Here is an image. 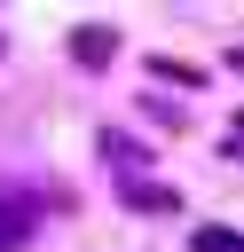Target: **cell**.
Masks as SVG:
<instances>
[{"label": "cell", "mask_w": 244, "mask_h": 252, "mask_svg": "<svg viewBox=\"0 0 244 252\" xmlns=\"http://www.w3.org/2000/svg\"><path fill=\"white\" fill-rule=\"evenodd\" d=\"M197 252H244L236 228H197Z\"/></svg>", "instance_id": "cell-2"}, {"label": "cell", "mask_w": 244, "mask_h": 252, "mask_svg": "<svg viewBox=\"0 0 244 252\" xmlns=\"http://www.w3.org/2000/svg\"><path fill=\"white\" fill-rule=\"evenodd\" d=\"M71 47H79V63H110V47H118V39H110V32H94V24H87V32H79V39H71Z\"/></svg>", "instance_id": "cell-1"}, {"label": "cell", "mask_w": 244, "mask_h": 252, "mask_svg": "<svg viewBox=\"0 0 244 252\" xmlns=\"http://www.w3.org/2000/svg\"><path fill=\"white\" fill-rule=\"evenodd\" d=\"M24 236H31V220H24L16 205H0V252H8V244H24Z\"/></svg>", "instance_id": "cell-3"}]
</instances>
